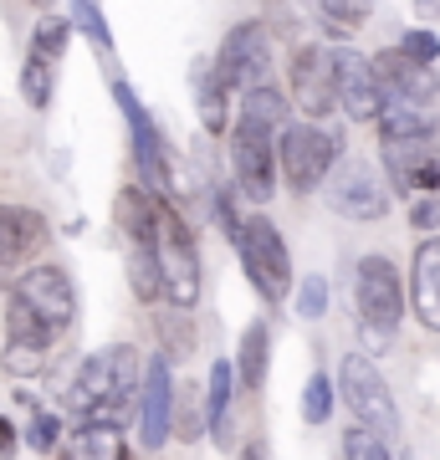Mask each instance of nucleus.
<instances>
[{
    "mask_svg": "<svg viewBox=\"0 0 440 460\" xmlns=\"http://www.w3.org/2000/svg\"><path fill=\"white\" fill-rule=\"evenodd\" d=\"M144 374L148 358H139V348H103L93 358H82L67 404L82 420H123V410L139 404V394H144Z\"/></svg>",
    "mask_w": 440,
    "mask_h": 460,
    "instance_id": "1",
    "label": "nucleus"
},
{
    "mask_svg": "<svg viewBox=\"0 0 440 460\" xmlns=\"http://www.w3.org/2000/svg\"><path fill=\"white\" fill-rule=\"evenodd\" d=\"M354 313H359V332L364 343H394V328L405 317V287H400V271H394L390 256H364L359 271H354Z\"/></svg>",
    "mask_w": 440,
    "mask_h": 460,
    "instance_id": "2",
    "label": "nucleus"
},
{
    "mask_svg": "<svg viewBox=\"0 0 440 460\" xmlns=\"http://www.w3.org/2000/svg\"><path fill=\"white\" fill-rule=\"evenodd\" d=\"M343 154V138L338 133L318 128V118H302V123H287L277 133V159H282V180L292 184L297 195H312L323 190V180L333 174Z\"/></svg>",
    "mask_w": 440,
    "mask_h": 460,
    "instance_id": "3",
    "label": "nucleus"
},
{
    "mask_svg": "<svg viewBox=\"0 0 440 460\" xmlns=\"http://www.w3.org/2000/svg\"><path fill=\"white\" fill-rule=\"evenodd\" d=\"M236 251H241V266H246V277H251V287L261 292V302H287L292 296V256H287V241H282V230L261 210L241 220Z\"/></svg>",
    "mask_w": 440,
    "mask_h": 460,
    "instance_id": "4",
    "label": "nucleus"
},
{
    "mask_svg": "<svg viewBox=\"0 0 440 460\" xmlns=\"http://www.w3.org/2000/svg\"><path fill=\"white\" fill-rule=\"evenodd\" d=\"M277 128L266 123H251V118H236L230 128V174H236V190L246 199L266 205L272 190H277Z\"/></svg>",
    "mask_w": 440,
    "mask_h": 460,
    "instance_id": "5",
    "label": "nucleus"
},
{
    "mask_svg": "<svg viewBox=\"0 0 440 460\" xmlns=\"http://www.w3.org/2000/svg\"><path fill=\"white\" fill-rule=\"evenodd\" d=\"M159 266H164V302H175V307H190L195 313L200 302V251H195V235L184 226V215L164 199V220H159Z\"/></svg>",
    "mask_w": 440,
    "mask_h": 460,
    "instance_id": "6",
    "label": "nucleus"
},
{
    "mask_svg": "<svg viewBox=\"0 0 440 460\" xmlns=\"http://www.w3.org/2000/svg\"><path fill=\"white\" fill-rule=\"evenodd\" d=\"M338 394H343V404L354 410V420H359V425H374V429H384V435H394V429H400L394 394H390V384H384V374L374 368V358H369V353H348V358H343Z\"/></svg>",
    "mask_w": 440,
    "mask_h": 460,
    "instance_id": "7",
    "label": "nucleus"
},
{
    "mask_svg": "<svg viewBox=\"0 0 440 460\" xmlns=\"http://www.w3.org/2000/svg\"><path fill=\"white\" fill-rule=\"evenodd\" d=\"M323 199L343 220H384V210H390V190L364 159H338L333 174L323 180Z\"/></svg>",
    "mask_w": 440,
    "mask_h": 460,
    "instance_id": "8",
    "label": "nucleus"
},
{
    "mask_svg": "<svg viewBox=\"0 0 440 460\" xmlns=\"http://www.w3.org/2000/svg\"><path fill=\"white\" fill-rule=\"evenodd\" d=\"M11 292H16L57 338L77 323V287H72V277H67V266H51V261L47 266H26V271L11 281Z\"/></svg>",
    "mask_w": 440,
    "mask_h": 460,
    "instance_id": "9",
    "label": "nucleus"
},
{
    "mask_svg": "<svg viewBox=\"0 0 440 460\" xmlns=\"http://www.w3.org/2000/svg\"><path fill=\"white\" fill-rule=\"evenodd\" d=\"M292 108L302 118L338 113V51L333 47H297L292 51Z\"/></svg>",
    "mask_w": 440,
    "mask_h": 460,
    "instance_id": "10",
    "label": "nucleus"
},
{
    "mask_svg": "<svg viewBox=\"0 0 440 460\" xmlns=\"http://www.w3.org/2000/svg\"><path fill=\"white\" fill-rule=\"evenodd\" d=\"M215 72L226 77L236 93H251L272 77V41H266V26L261 21H236L220 41V57H215Z\"/></svg>",
    "mask_w": 440,
    "mask_h": 460,
    "instance_id": "11",
    "label": "nucleus"
},
{
    "mask_svg": "<svg viewBox=\"0 0 440 460\" xmlns=\"http://www.w3.org/2000/svg\"><path fill=\"white\" fill-rule=\"evenodd\" d=\"M113 102L118 113L129 118V138H133V159H139V180L154 190V195H169V148H164L159 128H154V118L144 113V102H139V93H133L129 83H113Z\"/></svg>",
    "mask_w": 440,
    "mask_h": 460,
    "instance_id": "12",
    "label": "nucleus"
},
{
    "mask_svg": "<svg viewBox=\"0 0 440 460\" xmlns=\"http://www.w3.org/2000/svg\"><path fill=\"white\" fill-rule=\"evenodd\" d=\"M333 51H338V108H343V118H348V123H379L390 93L379 83L374 57H364V51H354V47H333Z\"/></svg>",
    "mask_w": 440,
    "mask_h": 460,
    "instance_id": "13",
    "label": "nucleus"
},
{
    "mask_svg": "<svg viewBox=\"0 0 440 460\" xmlns=\"http://www.w3.org/2000/svg\"><path fill=\"white\" fill-rule=\"evenodd\" d=\"M47 241H51V226L41 210H31V205H0V287L16 281L41 256Z\"/></svg>",
    "mask_w": 440,
    "mask_h": 460,
    "instance_id": "14",
    "label": "nucleus"
},
{
    "mask_svg": "<svg viewBox=\"0 0 440 460\" xmlns=\"http://www.w3.org/2000/svg\"><path fill=\"white\" fill-rule=\"evenodd\" d=\"M384 144V174L400 195H436L440 190V159L430 133H405V138H379Z\"/></svg>",
    "mask_w": 440,
    "mask_h": 460,
    "instance_id": "15",
    "label": "nucleus"
},
{
    "mask_svg": "<svg viewBox=\"0 0 440 460\" xmlns=\"http://www.w3.org/2000/svg\"><path fill=\"white\" fill-rule=\"evenodd\" d=\"M175 429V384H169V353L148 358L144 394H139V445L144 450H164Z\"/></svg>",
    "mask_w": 440,
    "mask_h": 460,
    "instance_id": "16",
    "label": "nucleus"
},
{
    "mask_svg": "<svg viewBox=\"0 0 440 460\" xmlns=\"http://www.w3.org/2000/svg\"><path fill=\"white\" fill-rule=\"evenodd\" d=\"M374 66H379V83H384L390 98L420 102V108H425V102H436V93H440L436 62H420V57H409L405 47H394V51H379Z\"/></svg>",
    "mask_w": 440,
    "mask_h": 460,
    "instance_id": "17",
    "label": "nucleus"
},
{
    "mask_svg": "<svg viewBox=\"0 0 440 460\" xmlns=\"http://www.w3.org/2000/svg\"><path fill=\"white\" fill-rule=\"evenodd\" d=\"M409 307L430 332H440V241H420L409 261Z\"/></svg>",
    "mask_w": 440,
    "mask_h": 460,
    "instance_id": "18",
    "label": "nucleus"
},
{
    "mask_svg": "<svg viewBox=\"0 0 440 460\" xmlns=\"http://www.w3.org/2000/svg\"><path fill=\"white\" fill-rule=\"evenodd\" d=\"M164 220V195H154L148 184H129L113 199V226L123 230V241H159Z\"/></svg>",
    "mask_w": 440,
    "mask_h": 460,
    "instance_id": "19",
    "label": "nucleus"
},
{
    "mask_svg": "<svg viewBox=\"0 0 440 460\" xmlns=\"http://www.w3.org/2000/svg\"><path fill=\"white\" fill-rule=\"evenodd\" d=\"M67 456L77 460H129V440H123V429H118V420H82L77 429H72V440L62 445Z\"/></svg>",
    "mask_w": 440,
    "mask_h": 460,
    "instance_id": "20",
    "label": "nucleus"
},
{
    "mask_svg": "<svg viewBox=\"0 0 440 460\" xmlns=\"http://www.w3.org/2000/svg\"><path fill=\"white\" fill-rule=\"evenodd\" d=\"M230 93L236 87L215 72V62L211 66H200L195 72V102H200V128L211 133V138H220L226 133V113H230Z\"/></svg>",
    "mask_w": 440,
    "mask_h": 460,
    "instance_id": "21",
    "label": "nucleus"
},
{
    "mask_svg": "<svg viewBox=\"0 0 440 460\" xmlns=\"http://www.w3.org/2000/svg\"><path fill=\"white\" fill-rule=\"evenodd\" d=\"M129 287L139 302L164 296V266H159V241H129Z\"/></svg>",
    "mask_w": 440,
    "mask_h": 460,
    "instance_id": "22",
    "label": "nucleus"
},
{
    "mask_svg": "<svg viewBox=\"0 0 440 460\" xmlns=\"http://www.w3.org/2000/svg\"><path fill=\"white\" fill-rule=\"evenodd\" d=\"M266 363H272V332L266 323H251L241 332V353H236V378H241V389L256 394L261 384H266Z\"/></svg>",
    "mask_w": 440,
    "mask_h": 460,
    "instance_id": "23",
    "label": "nucleus"
},
{
    "mask_svg": "<svg viewBox=\"0 0 440 460\" xmlns=\"http://www.w3.org/2000/svg\"><path fill=\"white\" fill-rule=\"evenodd\" d=\"M230 394H236V368L226 358H215L211 384H205V429L215 440H226V429H230Z\"/></svg>",
    "mask_w": 440,
    "mask_h": 460,
    "instance_id": "24",
    "label": "nucleus"
},
{
    "mask_svg": "<svg viewBox=\"0 0 440 460\" xmlns=\"http://www.w3.org/2000/svg\"><path fill=\"white\" fill-rule=\"evenodd\" d=\"M154 332H159V343H164L169 358H190V353H195V323H190V307L164 302L159 313H154Z\"/></svg>",
    "mask_w": 440,
    "mask_h": 460,
    "instance_id": "25",
    "label": "nucleus"
},
{
    "mask_svg": "<svg viewBox=\"0 0 440 460\" xmlns=\"http://www.w3.org/2000/svg\"><path fill=\"white\" fill-rule=\"evenodd\" d=\"M312 16H318V26H323L328 36H354L369 21V5L374 0H308Z\"/></svg>",
    "mask_w": 440,
    "mask_h": 460,
    "instance_id": "26",
    "label": "nucleus"
},
{
    "mask_svg": "<svg viewBox=\"0 0 440 460\" xmlns=\"http://www.w3.org/2000/svg\"><path fill=\"white\" fill-rule=\"evenodd\" d=\"M287 113H292V98H282L272 83L251 87V93H241V118H251V123H266V128H287Z\"/></svg>",
    "mask_w": 440,
    "mask_h": 460,
    "instance_id": "27",
    "label": "nucleus"
},
{
    "mask_svg": "<svg viewBox=\"0 0 440 460\" xmlns=\"http://www.w3.org/2000/svg\"><path fill=\"white\" fill-rule=\"evenodd\" d=\"M51 72H57V57H47V51L31 47V57H26V66H21V93H26L31 108H51Z\"/></svg>",
    "mask_w": 440,
    "mask_h": 460,
    "instance_id": "28",
    "label": "nucleus"
},
{
    "mask_svg": "<svg viewBox=\"0 0 440 460\" xmlns=\"http://www.w3.org/2000/svg\"><path fill=\"white\" fill-rule=\"evenodd\" d=\"M72 21H77V31L103 51V57H113V31H108V21L93 0H72Z\"/></svg>",
    "mask_w": 440,
    "mask_h": 460,
    "instance_id": "29",
    "label": "nucleus"
},
{
    "mask_svg": "<svg viewBox=\"0 0 440 460\" xmlns=\"http://www.w3.org/2000/svg\"><path fill=\"white\" fill-rule=\"evenodd\" d=\"M343 456H348V460H384V456H390V435L374 429V425L348 429V435H343Z\"/></svg>",
    "mask_w": 440,
    "mask_h": 460,
    "instance_id": "30",
    "label": "nucleus"
},
{
    "mask_svg": "<svg viewBox=\"0 0 440 460\" xmlns=\"http://www.w3.org/2000/svg\"><path fill=\"white\" fill-rule=\"evenodd\" d=\"M333 378L328 374H312L308 378V389H302V420L308 425H328V414H333Z\"/></svg>",
    "mask_w": 440,
    "mask_h": 460,
    "instance_id": "31",
    "label": "nucleus"
},
{
    "mask_svg": "<svg viewBox=\"0 0 440 460\" xmlns=\"http://www.w3.org/2000/svg\"><path fill=\"white\" fill-rule=\"evenodd\" d=\"M72 26H77V21L41 16V21H36V31H31V47H36V51H47V57H57V62H62L67 41H72Z\"/></svg>",
    "mask_w": 440,
    "mask_h": 460,
    "instance_id": "32",
    "label": "nucleus"
},
{
    "mask_svg": "<svg viewBox=\"0 0 440 460\" xmlns=\"http://www.w3.org/2000/svg\"><path fill=\"white\" fill-rule=\"evenodd\" d=\"M26 445H31L36 456H51V450H57V445H62V420H57V414H36L31 420V429H26Z\"/></svg>",
    "mask_w": 440,
    "mask_h": 460,
    "instance_id": "33",
    "label": "nucleus"
},
{
    "mask_svg": "<svg viewBox=\"0 0 440 460\" xmlns=\"http://www.w3.org/2000/svg\"><path fill=\"white\" fill-rule=\"evenodd\" d=\"M297 313L308 317V323H318V317L328 313V281H323V277H302V292H297Z\"/></svg>",
    "mask_w": 440,
    "mask_h": 460,
    "instance_id": "34",
    "label": "nucleus"
},
{
    "mask_svg": "<svg viewBox=\"0 0 440 460\" xmlns=\"http://www.w3.org/2000/svg\"><path fill=\"white\" fill-rule=\"evenodd\" d=\"M400 47H405L409 57H420V62H436V57H440V36L425 31V26H415V31L400 36Z\"/></svg>",
    "mask_w": 440,
    "mask_h": 460,
    "instance_id": "35",
    "label": "nucleus"
},
{
    "mask_svg": "<svg viewBox=\"0 0 440 460\" xmlns=\"http://www.w3.org/2000/svg\"><path fill=\"white\" fill-rule=\"evenodd\" d=\"M409 226L420 230V235L425 230H436L440 226V199L436 195H415V205H409Z\"/></svg>",
    "mask_w": 440,
    "mask_h": 460,
    "instance_id": "36",
    "label": "nucleus"
},
{
    "mask_svg": "<svg viewBox=\"0 0 440 460\" xmlns=\"http://www.w3.org/2000/svg\"><path fill=\"white\" fill-rule=\"evenodd\" d=\"M215 220H220V230H226L230 241L241 235V220H236V199H230V190H220V195H215Z\"/></svg>",
    "mask_w": 440,
    "mask_h": 460,
    "instance_id": "37",
    "label": "nucleus"
},
{
    "mask_svg": "<svg viewBox=\"0 0 440 460\" xmlns=\"http://www.w3.org/2000/svg\"><path fill=\"white\" fill-rule=\"evenodd\" d=\"M175 425H180V440H195V435H200V410H195V404H180Z\"/></svg>",
    "mask_w": 440,
    "mask_h": 460,
    "instance_id": "38",
    "label": "nucleus"
},
{
    "mask_svg": "<svg viewBox=\"0 0 440 460\" xmlns=\"http://www.w3.org/2000/svg\"><path fill=\"white\" fill-rule=\"evenodd\" d=\"M5 450H16V425L0 414V456H5Z\"/></svg>",
    "mask_w": 440,
    "mask_h": 460,
    "instance_id": "39",
    "label": "nucleus"
},
{
    "mask_svg": "<svg viewBox=\"0 0 440 460\" xmlns=\"http://www.w3.org/2000/svg\"><path fill=\"white\" fill-rule=\"evenodd\" d=\"M430 144H436V159H440V118L430 123Z\"/></svg>",
    "mask_w": 440,
    "mask_h": 460,
    "instance_id": "40",
    "label": "nucleus"
},
{
    "mask_svg": "<svg viewBox=\"0 0 440 460\" xmlns=\"http://www.w3.org/2000/svg\"><path fill=\"white\" fill-rule=\"evenodd\" d=\"M31 5H41V11H47V5H51V0H31Z\"/></svg>",
    "mask_w": 440,
    "mask_h": 460,
    "instance_id": "41",
    "label": "nucleus"
}]
</instances>
